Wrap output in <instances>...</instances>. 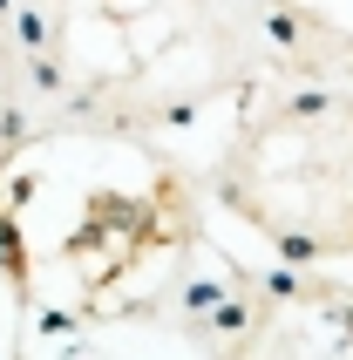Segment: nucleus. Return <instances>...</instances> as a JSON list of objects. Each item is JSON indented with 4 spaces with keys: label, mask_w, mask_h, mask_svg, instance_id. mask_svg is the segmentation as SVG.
Instances as JSON below:
<instances>
[{
    "label": "nucleus",
    "mask_w": 353,
    "mask_h": 360,
    "mask_svg": "<svg viewBox=\"0 0 353 360\" xmlns=\"http://www.w3.org/2000/svg\"><path fill=\"white\" fill-rule=\"evenodd\" d=\"M224 198L299 252H353V109L299 102L258 122L231 157Z\"/></svg>",
    "instance_id": "nucleus-1"
}]
</instances>
